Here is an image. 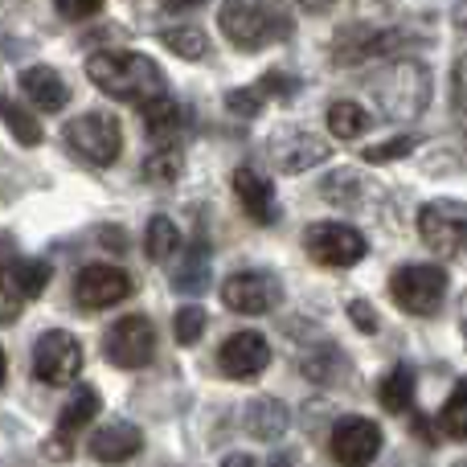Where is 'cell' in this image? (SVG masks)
<instances>
[{
    "instance_id": "30bf717a",
    "label": "cell",
    "mask_w": 467,
    "mask_h": 467,
    "mask_svg": "<svg viewBox=\"0 0 467 467\" xmlns=\"http://www.w3.org/2000/svg\"><path fill=\"white\" fill-rule=\"evenodd\" d=\"M304 250L320 266H353L365 258L369 242H365L361 230L345 226V222H316V226L304 230Z\"/></svg>"
},
{
    "instance_id": "8d00e7d4",
    "label": "cell",
    "mask_w": 467,
    "mask_h": 467,
    "mask_svg": "<svg viewBox=\"0 0 467 467\" xmlns=\"http://www.w3.org/2000/svg\"><path fill=\"white\" fill-rule=\"evenodd\" d=\"M258 90H263V99H291L299 90V78L296 74H283V70H271L258 78Z\"/></svg>"
},
{
    "instance_id": "7bdbcfd3",
    "label": "cell",
    "mask_w": 467,
    "mask_h": 467,
    "mask_svg": "<svg viewBox=\"0 0 467 467\" xmlns=\"http://www.w3.org/2000/svg\"><path fill=\"white\" fill-rule=\"evenodd\" d=\"M299 8H304V13H328L332 5H337V0H296Z\"/></svg>"
},
{
    "instance_id": "d6986e66",
    "label": "cell",
    "mask_w": 467,
    "mask_h": 467,
    "mask_svg": "<svg viewBox=\"0 0 467 467\" xmlns=\"http://www.w3.org/2000/svg\"><path fill=\"white\" fill-rule=\"evenodd\" d=\"M21 90L37 111H62L70 103V87L62 82V74L54 66H29V70H21Z\"/></svg>"
},
{
    "instance_id": "4316f807",
    "label": "cell",
    "mask_w": 467,
    "mask_h": 467,
    "mask_svg": "<svg viewBox=\"0 0 467 467\" xmlns=\"http://www.w3.org/2000/svg\"><path fill=\"white\" fill-rule=\"evenodd\" d=\"M345 353H340L337 345H324V348H312V353L304 357V378L316 381V386H332V381L345 373Z\"/></svg>"
},
{
    "instance_id": "836d02e7",
    "label": "cell",
    "mask_w": 467,
    "mask_h": 467,
    "mask_svg": "<svg viewBox=\"0 0 467 467\" xmlns=\"http://www.w3.org/2000/svg\"><path fill=\"white\" fill-rule=\"evenodd\" d=\"M263 90L258 87H242V90H230L226 95V111L230 115H242V119H254L258 111H263Z\"/></svg>"
},
{
    "instance_id": "44dd1931",
    "label": "cell",
    "mask_w": 467,
    "mask_h": 467,
    "mask_svg": "<svg viewBox=\"0 0 467 467\" xmlns=\"http://www.w3.org/2000/svg\"><path fill=\"white\" fill-rule=\"evenodd\" d=\"M291 427V414L287 406L279 402V398H254V402L246 406V431L254 439H263V443H275V439H283Z\"/></svg>"
},
{
    "instance_id": "277c9868",
    "label": "cell",
    "mask_w": 467,
    "mask_h": 467,
    "mask_svg": "<svg viewBox=\"0 0 467 467\" xmlns=\"http://www.w3.org/2000/svg\"><path fill=\"white\" fill-rule=\"evenodd\" d=\"M419 46V29L414 25H389V29H378V25H365L353 21L332 37V62L337 66H357L365 57L381 54V57H394V54H410Z\"/></svg>"
},
{
    "instance_id": "d4e9b609",
    "label": "cell",
    "mask_w": 467,
    "mask_h": 467,
    "mask_svg": "<svg viewBox=\"0 0 467 467\" xmlns=\"http://www.w3.org/2000/svg\"><path fill=\"white\" fill-rule=\"evenodd\" d=\"M378 402L386 406L389 414H406V410H410V402H414V373H410V365H398L394 373H386V378H381Z\"/></svg>"
},
{
    "instance_id": "60d3db41",
    "label": "cell",
    "mask_w": 467,
    "mask_h": 467,
    "mask_svg": "<svg viewBox=\"0 0 467 467\" xmlns=\"http://www.w3.org/2000/svg\"><path fill=\"white\" fill-rule=\"evenodd\" d=\"M16 263H21V258H16V242H13V234L0 230V275L13 271Z\"/></svg>"
},
{
    "instance_id": "74e56055",
    "label": "cell",
    "mask_w": 467,
    "mask_h": 467,
    "mask_svg": "<svg viewBox=\"0 0 467 467\" xmlns=\"http://www.w3.org/2000/svg\"><path fill=\"white\" fill-rule=\"evenodd\" d=\"M54 5L66 21H87V16H95L103 8V0H54Z\"/></svg>"
},
{
    "instance_id": "b9f144b4",
    "label": "cell",
    "mask_w": 467,
    "mask_h": 467,
    "mask_svg": "<svg viewBox=\"0 0 467 467\" xmlns=\"http://www.w3.org/2000/svg\"><path fill=\"white\" fill-rule=\"evenodd\" d=\"M99 242H103V246H115V254H123V250H128V234H123L119 226H103V230H99Z\"/></svg>"
},
{
    "instance_id": "f6af8a7d",
    "label": "cell",
    "mask_w": 467,
    "mask_h": 467,
    "mask_svg": "<svg viewBox=\"0 0 467 467\" xmlns=\"http://www.w3.org/2000/svg\"><path fill=\"white\" fill-rule=\"evenodd\" d=\"M451 16H455V25H460V29L467 33V0H460V5L451 8Z\"/></svg>"
},
{
    "instance_id": "9a60e30c",
    "label": "cell",
    "mask_w": 467,
    "mask_h": 467,
    "mask_svg": "<svg viewBox=\"0 0 467 467\" xmlns=\"http://www.w3.org/2000/svg\"><path fill=\"white\" fill-rule=\"evenodd\" d=\"M103 410V398H99L95 386H78V394L70 398V402L62 406V414H57V431L54 439H46V455L54 463H66L74 451V435H78L82 427H87L95 414Z\"/></svg>"
},
{
    "instance_id": "1f68e13d",
    "label": "cell",
    "mask_w": 467,
    "mask_h": 467,
    "mask_svg": "<svg viewBox=\"0 0 467 467\" xmlns=\"http://www.w3.org/2000/svg\"><path fill=\"white\" fill-rule=\"evenodd\" d=\"M439 427H443V435H451V439H467V378L443 402V410H439Z\"/></svg>"
},
{
    "instance_id": "7c38bea8",
    "label": "cell",
    "mask_w": 467,
    "mask_h": 467,
    "mask_svg": "<svg viewBox=\"0 0 467 467\" xmlns=\"http://www.w3.org/2000/svg\"><path fill=\"white\" fill-rule=\"evenodd\" d=\"M131 291H136L131 275L111 263L82 266L78 279H74V299H78V307H87V312H103V307H111V304H123Z\"/></svg>"
},
{
    "instance_id": "cb8c5ba5",
    "label": "cell",
    "mask_w": 467,
    "mask_h": 467,
    "mask_svg": "<svg viewBox=\"0 0 467 467\" xmlns=\"http://www.w3.org/2000/svg\"><path fill=\"white\" fill-rule=\"evenodd\" d=\"M369 111H365L361 103H353V99H337V103L328 107V131L337 140H345V144H353V140H361L365 131H369Z\"/></svg>"
},
{
    "instance_id": "4dcf8cb0",
    "label": "cell",
    "mask_w": 467,
    "mask_h": 467,
    "mask_svg": "<svg viewBox=\"0 0 467 467\" xmlns=\"http://www.w3.org/2000/svg\"><path fill=\"white\" fill-rule=\"evenodd\" d=\"M49 263L46 258H21V263L13 266V279H16V291H21V299H37L41 291L49 287Z\"/></svg>"
},
{
    "instance_id": "bcb514c9",
    "label": "cell",
    "mask_w": 467,
    "mask_h": 467,
    "mask_svg": "<svg viewBox=\"0 0 467 467\" xmlns=\"http://www.w3.org/2000/svg\"><path fill=\"white\" fill-rule=\"evenodd\" d=\"M169 8H197V5H205V0H164Z\"/></svg>"
},
{
    "instance_id": "f1b7e54d",
    "label": "cell",
    "mask_w": 467,
    "mask_h": 467,
    "mask_svg": "<svg viewBox=\"0 0 467 467\" xmlns=\"http://www.w3.org/2000/svg\"><path fill=\"white\" fill-rule=\"evenodd\" d=\"M181 169H185V156L172 144V148H156L140 172H144V181H152V185H172V181L181 177Z\"/></svg>"
},
{
    "instance_id": "3957f363",
    "label": "cell",
    "mask_w": 467,
    "mask_h": 467,
    "mask_svg": "<svg viewBox=\"0 0 467 467\" xmlns=\"http://www.w3.org/2000/svg\"><path fill=\"white\" fill-rule=\"evenodd\" d=\"M369 95L386 119H419L431 107V70L414 57H394L369 78Z\"/></svg>"
},
{
    "instance_id": "8fae6325",
    "label": "cell",
    "mask_w": 467,
    "mask_h": 467,
    "mask_svg": "<svg viewBox=\"0 0 467 467\" xmlns=\"http://www.w3.org/2000/svg\"><path fill=\"white\" fill-rule=\"evenodd\" d=\"M222 304L238 316H266L283 304V287L266 271H238L222 283Z\"/></svg>"
},
{
    "instance_id": "484cf974",
    "label": "cell",
    "mask_w": 467,
    "mask_h": 467,
    "mask_svg": "<svg viewBox=\"0 0 467 467\" xmlns=\"http://www.w3.org/2000/svg\"><path fill=\"white\" fill-rule=\"evenodd\" d=\"M144 250H148V258H152V263H169V258L181 250V230H177V222L164 218V213H156V218L148 222Z\"/></svg>"
},
{
    "instance_id": "ac0fdd59",
    "label": "cell",
    "mask_w": 467,
    "mask_h": 467,
    "mask_svg": "<svg viewBox=\"0 0 467 467\" xmlns=\"http://www.w3.org/2000/svg\"><path fill=\"white\" fill-rule=\"evenodd\" d=\"M140 447H144V431L123 419L107 422V427H99L95 435H90V455H95L99 463H128L131 455H140Z\"/></svg>"
},
{
    "instance_id": "8992f818",
    "label": "cell",
    "mask_w": 467,
    "mask_h": 467,
    "mask_svg": "<svg viewBox=\"0 0 467 467\" xmlns=\"http://www.w3.org/2000/svg\"><path fill=\"white\" fill-rule=\"evenodd\" d=\"M389 296L410 316H435L447 299V271L443 266H431V263L398 266L394 279H389Z\"/></svg>"
},
{
    "instance_id": "ffe728a7",
    "label": "cell",
    "mask_w": 467,
    "mask_h": 467,
    "mask_svg": "<svg viewBox=\"0 0 467 467\" xmlns=\"http://www.w3.org/2000/svg\"><path fill=\"white\" fill-rule=\"evenodd\" d=\"M140 119H144V131L156 140L161 148H172V140L185 131V107L172 103L169 95L156 99V103L140 107Z\"/></svg>"
},
{
    "instance_id": "f35d334b",
    "label": "cell",
    "mask_w": 467,
    "mask_h": 467,
    "mask_svg": "<svg viewBox=\"0 0 467 467\" xmlns=\"http://www.w3.org/2000/svg\"><path fill=\"white\" fill-rule=\"evenodd\" d=\"M348 320L357 324L361 332H378V312H373V304H365V299H348Z\"/></svg>"
},
{
    "instance_id": "7dc6e473",
    "label": "cell",
    "mask_w": 467,
    "mask_h": 467,
    "mask_svg": "<svg viewBox=\"0 0 467 467\" xmlns=\"http://www.w3.org/2000/svg\"><path fill=\"white\" fill-rule=\"evenodd\" d=\"M460 328H463V337H467V296H463V304H460Z\"/></svg>"
},
{
    "instance_id": "d590c367",
    "label": "cell",
    "mask_w": 467,
    "mask_h": 467,
    "mask_svg": "<svg viewBox=\"0 0 467 467\" xmlns=\"http://www.w3.org/2000/svg\"><path fill=\"white\" fill-rule=\"evenodd\" d=\"M21 307H25V299H21V291H16L13 271H5L0 275V324L21 320Z\"/></svg>"
},
{
    "instance_id": "4fadbf2b",
    "label": "cell",
    "mask_w": 467,
    "mask_h": 467,
    "mask_svg": "<svg viewBox=\"0 0 467 467\" xmlns=\"http://www.w3.org/2000/svg\"><path fill=\"white\" fill-rule=\"evenodd\" d=\"M266 156L279 172H307L328 161V144L304 128H279L266 140Z\"/></svg>"
},
{
    "instance_id": "83f0119b",
    "label": "cell",
    "mask_w": 467,
    "mask_h": 467,
    "mask_svg": "<svg viewBox=\"0 0 467 467\" xmlns=\"http://www.w3.org/2000/svg\"><path fill=\"white\" fill-rule=\"evenodd\" d=\"M161 41H164V49H172V54L185 57V62H202V57L210 54V37H205L197 25H177V29H164Z\"/></svg>"
},
{
    "instance_id": "7a4b0ae2",
    "label": "cell",
    "mask_w": 467,
    "mask_h": 467,
    "mask_svg": "<svg viewBox=\"0 0 467 467\" xmlns=\"http://www.w3.org/2000/svg\"><path fill=\"white\" fill-rule=\"evenodd\" d=\"M218 21L226 41L238 49H266L296 33V21L283 0H226Z\"/></svg>"
},
{
    "instance_id": "ab89813d",
    "label": "cell",
    "mask_w": 467,
    "mask_h": 467,
    "mask_svg": "<svg viewBox=\"0 0 467 467\" xmlns=\"http://www.w3.org/2000/svg\"><path fill=\"white\" fill-rule=\"evenodd\" d=\"M451 78H455V90H451V99H455V111L467 119V54L455 62V70H451Z\"/></svg>"
},
{
    "instance_id": "52a82bcc",
    "label": "cell",
    "mask_w": 467,
    "mask_h": 467,
    "mask_svg": "<svg viewBox=\"0 0 467 467\" xmlns=\"http://www.w3.org/2000/svg\"><path fill=\"white\" fill-rule=\"evenodd\" d=\"M419 238L435 254L460 258L467 250V202H451V197L427 202L419 210Z\"/></svg>"
},
{
    "instance_id": "e0dca14e",
    "label": "cell",
    "mask_w": 467,
    "mask_h": 467,
    "mask_svg": "<svg viewBox=\"0 0 467 467\" xmlns=\"http://www.w3.org/2000/svg\"><path fill=\"white\" fill-rule=\"evenodd\" d=\"M234 193H238V202H242V210H246L250 222H258V226H271V222H279L275 185L263 177V172L250 169V164H242V169L234 172Z\"/></svg>"
},
{
    "instance_id": "e575fe53",
    "label": "cell",
    "mask_w": 467,
    "mask_h": 467,
    "mask_svg": "<svg viewBox=\"0 0 467 467\" xmlns=\"http://www.w3.org/2000/svg\"><path fill=\"white\" fill-rule=\"evenodd\" d=\"M414 152V136H398V140H386V144H373L365 148V161L369 164H389V161H402V156Z\"/></svg>"
},
{
    "instance_id": "7402d4cb",
    "label": "cell",
    "mask_w": 467,
    "mask_h": 467,
    "mask_svg": "<svg viewBox=\"0 0 467 467\" xmlns=\"http://www.w3.org/2000/svg\"><path fill=\"white\" fill-rule=\"evenodd\" d=\"M172 287L185 291V296H202L210 287V250H205V242H197L181 254L177 271H172Z\"/></svg>"
},
{
    "instance_id": "f546056e",
    "label": "cell",
    "mask_w": 467,
    "mask_h": 467,
    "mask_svg": "<svg viewBox=\"0 0 467 467\" xmlns=\"http://www.w3.org/2000/svg\"><path fill=\"white\" fill-rule=\"evenodd\" d=\"M0 119H5V128L13 131L16 140H21L25 148H33V144H41V123L33 119L29 111H25V107H16L13 99H5L0 95Z\"/></svg>"
},
{
    "instance_id": "5bb4252c",
    "label": "cell",
    "mask_w": 467,
    "mask_h": 467,
    "mask_svg": "<svg viewBox=\"0 0 467 467\" xmlns=\"http://www.w3.org/2000/svg\"><path fill=\"white\" fill-rule=\"evenodd\" d=\"M332 455H337L340 467H369L381 451V427L373 419H340L332 427V439H328Z\"/></svg>"
},
{
    "instance_id": "ee69618b",
    "label": "cell",
    "mask_w": 467,
    "mask_h": 467,
    "mask_svg": "<svg viewBox=\"0 0 467 467\" xmlns=\"http://www.w3.org/2000/svg\"><path fill=\"white\" fill-rule=\"evenodd\" d=\"M222 467H258V463H254V455H242L238 451V455H226V463H222Z\"/></svg>"
},
{
    "instance_id": "d6a6232c",
    "label": "cell",
    "mask_w": 467,
    "mask_h": 467,
    "mask_svg": "<svg viewBox=\"0 0 467 467\" xmlns=\"http://www.w3.org/2000/svg\"><path fill=\"white\" fill-rule=\"evenodd\" d=\"M172 332H177V345H197L205 332V312L197 304L181 307V312L172 316Z\"/></svg>"
},
{
    "instance_id": "ba28073f",
    "label": "cell",
    "mask_w": 467,
    "mask_h": 467,
    "mask_svg": "<svg viewBox=\"0 0 467 467\" xmlns=\"http://www.w3.org/2000/svg\"><path fill=\"white\" fill-rule=\"evenodd\" d=\"M82 361L87 357H82L78 337H70L62 328L37 337V345H33V378L46 381V386H74L82 373Z\"/></svg>"
},
{
    "instance_id": "6da1fadb",
    "label": "cell",
    "mask_w": 467,
    "mask_h": 467,
    "mask_svg": "<svg viewBox=\"0 0 467 467\" xmlns=\"http://www.w3.org/2000/svg\"><path fill=\"white\" fill-rule=\"evenodd\" d=\"M87 78L95 82L103 95L119 99V103L148 107L164 99V70L148 54L136 49H103V54L87 57Z\"/></svg>"
},
{
    "instance_id": "c3c4849f",
    "label": "cell",
    "mask_w": 467,
    "mask_h": 467,
    "mask_svg": "<svg viewBox=\"0 0 467 467\" xmlns=\"http://www.w3.org/2000/svg\"><path fill=\"white\" fill-rule=\"evenodd\" d=\"M5 373H8V361H5V348H0V386H5Z\"/></svg>"
},
{
    "instance_id": "9c48e42d",
    "label": "cell",
    "mask_w": 467,
    "mask_h": 467,
    "mask_svg": "<svg viewBox=\"0 0 467 467\" xmlns=\"http://www.w3.org/2000/svg\"><path fill=\"white\" fill-rule=\"evenodd\" d=\"M103 353L115 369H144L156 357V328L148 316H123L107 328L103 337Z\"/></svg>"
},
{
    "instance_id": "681fc988",
    "label": "cell",
    "mask_w": 467,
    "mask_h": 467,
    "mask_svg": "<svg viewBox=\"0 0 467 467\" xmlns=\"http://www.w3.org/2000/svg\"><path fill=\"white\" fill-rule=\"evenodd\" d=\"M463 467H467V463H463Z\"/></svg>"
},
{
    "instance_id": "2e32d148",
    "label": "cell",
    "mask_w": 467,
    "mask_h": 467,
    "mask_svg": "<svg viewBox=\"0 0 467 467\" xmlns=\"http://www.w3.org/2000/svg\"><path fill=\"white\" fill-rule=\"evenodd\" d=\"M271 365V345H266L263 332H234L226 345L218 348V369L234 381H246L258 378V373Z\"/></svg>"
},
{
    "instance_id": "603a6c76",
    "label": "cell",
    "mask_w": 467,
    "mask_h": 467,
    "mask_svg": "<svg viewBox=\"0 0 467 467\" xmlns=\"http://www.w3.org/2000/svg\"><path fill=\"white\" fill-rule=\"evenodd\" d=\"M365 185H369V181H365L361 172L337 169V172H328V177L320 181V197L324 202H332V205H340V210H353V205L365 202Z\"/></svg>"
},
{
    "instance_id": "5b68a950",
    "label": "cell",
    "mask_w": 467,
    "mask_h": 467,
    "mask_svg": "<svg viewBox=\"0 0 467 467\" xmlns=\"http://www.w3.org/2000/svg\"><path fill=\"white\" fill-rule=\"evenodd\" d=\"M66 144H70V152L82 156L87 164L107 169V164H115L123 152V128L115 115L87 111V115L66 123Z\"/></svg>"
}]
</instances>
